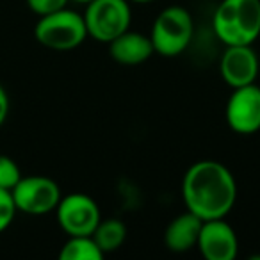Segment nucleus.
I'll return each mask as SVG.
<instances>
[{"label": "nucleus", "mask_w": 260, "mask_h": 260, "mask_svg": "<svg viewBox=\"0 0 260 260\" xmlns=\"http://www.w3.org/2000/svg\"><path fill=\"white\" fill-rule=\"evenodd\" d=\"M182 200L185 210L202 221L221 219L232 212L237 200V182L219 160H196L182 178Z\"/></svg>", "instance_id": "f257e3e1"}, {"label": "nucleus", "mask_w": 260, "mask_h": 260, "mask_svg": "<svg viewBox=\"0 0 260 260\" xmlns=\"http://www.w3.org/2000/svg\"><path fill=\"white\" fill-rule=\"evenodd\" d=\"M212 30L224 47L253 45L260 36V0H221Z\"/></svg>", "instance_id": "f03ea898"}, {"label": "nucleus", "mask_w": 260, "mask_h": 260, "mask_svg": "<svg viewBox=\"0 0 260 260\" xmlns=\"http://www.w3.org/2000/svg\"><path fill=\"white\" fill-rule=\"evenodd\" d=\"M148 36L155 54L162 57H177L187 50L194 36L191 13L182 6H170L162 9L153 20Z\"/></svg>", "instance_id": "7ed1b4c3"}, {"label": "nucleus", "mask_w": 260, "mask_h": 260, "mask_svg": "<svg viewBox=\"0 0 260 260\" xmlns=\"http://www.w3.org/2000/svg\"><path fill=\"white\" fill-rule=\"evenodd\" d=\"M34 38L38 43L43 45L48 50H75L87 38L84 16L68 8L40 16L36 27H34Z\"/></svg>", "instance_id": "20e7f679"}, {"label": "nucleus", "mask_w": 260, "mask_h": 260, "mask_svg": "<svg viewBox=\"0 0 260 260\" xmlns=\"http://www.w3.org/2000/svg\"><path fill=\"white\" fill-rule=\"evenodd\" d=\"M87 36L100 43H111L130 29L132 9L128 0H93L84 11Z\"/></svg>", "instance_id": "39448f33"}, {"label": "nucleus", "mask_w": 260, "mask_h": 260, "mask_svg": "<svg viewBox=\"0 0 260 260\" xmlns=\"http://www.w3.org/2000/svg\"><path fill=\"white\" fill-rule=\"evenodd\" d=\"M16 210L30 216H43L55 210L61 200V189L52 178L43 175L22 177L11 189Z\"/></svg>", "instance_id": "423d86ee"}, {"label": "nucleus", "mask_w": 260, "mask_h": 260, "mask_svg": "<svg viewBox=\"0 0 260 260\" xmlns=\"http://www.w3.org/2000/svg\"><path fill=\"white\" fill-rule=\"evenodd\" d=\"M55 217L68 237L73 235H93L96 224L100 223V207L91 196L84 192H72L61 196L55 207Z\"/></svg>", "instance_id": "0eeeda50"}, {"label": "nucleus", "mask_w": 260, "mask_h": 260, "mask_svg": "<svg viewBox=\"0 0 260 260\" xmlns=\"http://www.w3.org/2000/svg\"><path fill=\"white\" fill-rule=\"evenodd\" d=\"M224 119L232 132L251 136L260 130V86L255 82L235 87L224 107Z\"/></svg>", "instance_id": "6e6552de"}, {"label": "nucleus", "mask_w": 260, "mask_h": 260, "mask_svg": "<svg viewBox=\"0 0 260 260\" xmlns=\"http://www.w3.org/2000/svg\"><path fill=\"white\" fill-rule=\"evenodd\" d=\"M196 248L207 260H234L239 253V239L224 217L209 219L202 223Z\"/></svg>", "instance_id": "1a4fd4ad"}, {"label": "nucleus", "mask_w": 260, "mask_h": 260, "mask_svg": "<svg viewBox=\"0 0 260 260\" xmlns=\"http://www.w3.org/2000/svg\"><path fill=\"white\" fill-rule=\"evenodd\" d=\"M219 73L232 89L255 82L258 75V57L251 45L224 48L219 61Z\"/></svg>", "instance_id": "9d476101"}, {"label": "nucleus", "mask_w": 260, "mask_h": 260, "mask_svg": "<svg viewBox=\"0 0 260 260\" xmlns=\"http://www.w3.org/2000/svg\"><path fill=\"white\" fill-rule=\"evenodd\" d=\"M107 45L112 61L123 66H139L155 54L150 36L130 29L119 34Z\"/></svg>", "instance_id": "9b49d317"}, {"label": "nucleus", "mask_w": 260, "mask_h": 260, "mask_svg": "<svg viewBox=\"0 0 260 260\" xmlns=\"http://www.w3.org/2000/svg\"><path fill=\"white\" fill-rule=\"evenodd\" d=\"M202 223L198 216L185 210L170 221L164 230V244L173 253H185L196 248L198 235L202 230Z\"/></svg>", "instance_id": "f8f14e48"}, {"label": "nucleus", "mask_w": 260, "mask_h": 260, "mask_svg": "<svg viewBox=\"0 0 260 260\" xmlns=\"http://www.w3.org/2000/svg\"><path fill=\"white\" fill-rule=\"evenodd\" d=\"M91 237L94 239L98 248L104 251V255H107V253L116 251L123 246L126 239V226L123 221L116 219V217L100 219Z\"/></svg>", "instance_id": "ddd939ff"}, {"label": "nucleus", "mask_w": 260, "mask_h": 260, "mask_svg": "<svg viewBox=\"0 0 260 260\" xmlns=\"http://www.w3.org/2000/svg\"><path fill=\"white\" fill-rule=\"evenodd\" d=\"M61 260H102L104 251L98 248L91 235H73L62 244L59 251Z\"/></svg>", "instance_id": "4468645a"}, {"label": "nucleus", "mask_w": 260, "mask_h": 260, "mask_svg": "<svg viewBox=\"0 0 260 260\" xmlns=\"http://www.w3.org/2000/svg\"><path fill=\"white\" fill-rule=\"evenodd\" d=\"M22 178L20 166L8 155H0V189L11 191Z\"/></svg>", "instance_id": "2eb2a0df"}, {"label": "nucleus", "mask_w": 260, "mask_h": 260, "mask_svg": "<svg viewBox=\"0 0 260 260\" xmlns=\"http://www.w3.org/2000/svg\"><path fill=\"white\" fill-rule=\"evenodd\" d=\"M16 212L18 210H16V205L13 202L11 191L0 189V234L11 226V223L15 221Z\"/></svg>", "instance_id": "dca6fc26"}, {"label": "nucleus", "mask_w": 260, "mask_h": 260, "mask_svg": "<svg viewBox=\"0 0 260 260\" xmlns=\"http://www.w3.org/2000/svg\"><path fill=\"white\" fill-rule=\"evenodd\" d=\"M68 2L70 0H27V6L38 16H45L59 11V9L68 8Z\"/></svg>", "instance_id": "f3484780"}, {"label": "nucleus", "mask_w": 260, "mask_h": 260, "mask_svg": "<svg viewBox=\"0 0 260 260\" xmlns=\"http://www.w3.org/2000/svg\"><path fill=\"white\" fill-rule=\"evenodd\" d=\"M9 114V96L8 91L4 89V86L0 84V126L4 125V121L8 119Z\"/></svg>", "instance_id": "a211bd4d"}, {"label": "nucleus", "mask_w": 260, "mask_h": 260, "mask_svg": "<svg viewBox=\"0 0 260 260\" xmlns=\"http://www.w3.org/2000/svg\"><path fill=\"white\" fill-rule=\"evenodd\" d=\"M132 4H148V2H155V0H128Z\"/></svg>", "instance_id": "6ab92c4d"}, {"label": "nucleus", "mask_w": 260, "mask_h": 260, "mask_svg": "<svg viewBox=\"0 0 260 260\" xmlns=\"http://www.w3.org/2000/svg\"><path fill=\"white\" fill-rule=\"evenodd\" d=\"M73 2H79V4H89L93 0H73Z\"/></svg>", "instance_id": "aec40b11"}]
</instances>
